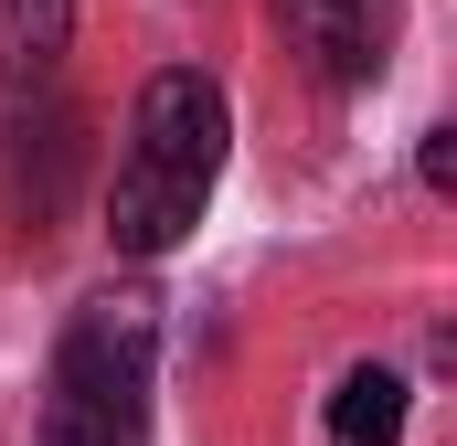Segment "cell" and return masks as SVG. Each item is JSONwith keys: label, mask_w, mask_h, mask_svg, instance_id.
Returning <instances> with one entry per match:
<instances>
[{"label": "cell", "mask_w": 457, "mask_h": 446, "mask_svg": "<svg viewBox=\"0 0 457 446\" xmlns=\"http://www.w3.org/2000/svg\"><path fill=\"white\" fill-rule=\"evenodd\" d=\"M75 43V0H0V75L11 86H43Z\"/></svg>", "instance_id": "obj_4"}, {"label": "cell", "mask_w": 457, "mask_h": 446, "mask_svg": "<svg viewBox=\"0 0 457 446\" xmlns=\"http://www.w3.org/2000/svg\"><path fill=\"white\" fill-rule=\"evenodd\" d=\"M298 21H309V43L330 54V75H372V0H287Z\"/></svg>", "instance_id": "obj_5"}, {"label": "cell", "mask_w": 457, "mask_h": 446, "mask_svg": "<svg viewBox=\"0 0 457 446\" xmlns=\"http://www.w3.org/2000/svg\"><path fill=\"white\" fill-rule=\"evenodd\" d=\"M224 86L203 75V64H160L149 86H138V107H128V138H117V181H107V244L117 255H170L203 202H213V181H224Z\"/></svg>", "instance_id": "obj_1"}, {"label": "cell", "mask_w": 457, "mask_h": 446, "mask_svg": "<svg viewBox=\"0 0 457 446\" xmlns=\"http://www.w3.org/2000/svg\"><path fill=\"white\" fill-rule=\"evenodd\" d=\"M149 361H160L149 298H128V287L86 298L64 319V340H54L32 446H138V425H149Z\"/></svg>", "instance_id": "obj_2"}, {"label": "cell", "mask_w": 457, "mask_h": 446, "mask_svg": "<svg viewBox=\"0 0 457 446\" xmlns=\"http://www.w3.org/2000/svg\"><path fill=\"white\" fill-rule=\"evenodd\" d=\"M404 372L394 361H351L341 383H330V446H394L404 436Z\"/></svg>", "instance_id": "obj_3"}, {"label": "cell", "mask_w": 457, "mask_h": 446, "mask_svg": "<svg viewBox=\"0 0 457 446\" xmlns=\"http://www.w3.org/2000/svg\"><path fill=\"white\" fill-rule=\"evenodd\" d=\"M415 170H426V192H447V170H457V160H447V128H426V149H415Z\"/></svg>", "instance_id": "obj_6"}]
</instances>
